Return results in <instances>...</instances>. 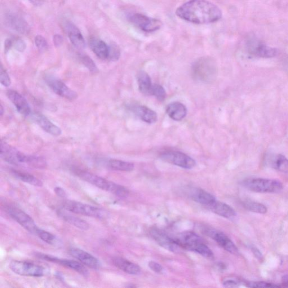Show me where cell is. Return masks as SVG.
I'll list each match as a JSON object with an SVG mask.
<instances>
[{
  "label": "cell",
  "mask_w": 288,
  "mask_h": 288,
  "mask_svg": "<svg viewBox=\"0 0 288 288\" xmlns=\"http://www.w3.org/2000/svg\"><path fill=\"white\" fill-rule=\"evenodd\" d=\"M176 15L191 23L205 24L219 21L223 12L215 4L207 0H189L177 8Z\"/></svg>",
  "instance_id": "1"
},
{
  "label": "cell",
  "mask_w": 288,
  "mask_h": 288,
  "mask_svg": "<svg viewBox=\"0 0 288 288\" xmlns=\"http://www.w3.org/2000/svg\"><path fill=\"white\" fill-rule=\"evenodd\" d=\"M1 158L4 161L16 166L42 170L47 166L46 159L43 157L19 152L5 141L1 143Z\"/></svg>",
  "instance_id": "2"
},
{
  "label": "cell",
  "mask_w": 288,
  "mask_h": 288,
  "mask_svg": "<svg viewBox=\"0 0 288 288\" xmlns=\"http://www.w3.org/2000/svg\"><path fill=\"white\" fill-rule=\"evenodd\" d=\"M74 174L81 179L88 183L95 186L96 187L111 193L116 196L126 198L129 194V191L126 188L106 180L103 177L97 176L92 173L80 168H75L73 169Z\"/></svg>",
  "instance_id": "3"
},
{
  "label": "cell",
  "mask_w": 288,
  "mask_h": 288,
  "mask_svg": "<svg viewBox=\"0 0 288 288\" xmlns=\"http://www.w3.org/2000/svg\"><path fill=\"white\" fill-rule=\"evenodd\" d=\"M183 249L196 252L207 259L214 258L213 252L210 250L201 237L192 232H187L181 235L180 238L176 239Z\"/></svg>",
  "instance_id": "4"
},
{
  "label": "cell",
  "mask_w": 288,
  "mask_h": 288,
  "mask_svg": "<svg viewBox=\"0 0 288 288\" xmlns=\"http://www.w3.org/2000/svg\"><path fill=\"white\" fill-rule=\"evenodd\" d=\"M192 75L196 80L211 82L216 77V62L210 57H202L194 62L192 68Z\"/></svg>",
  "instance_id": "5"
},
{
  "label": "cell",
  "mask_w": 288,
  "mask_h": 288,
  "mask_svg": "<svg viewBox=\"0 0 288 288\" xmlns=\"http://www.w3.org/2000/svg\"><path fill=\"white\" fill-rule=\"evenodd\" d=\"M242 185L250 191L259 193H277L283 189L282 183L274 179H248L243 181Z\"/></svg>",
  "instance_id": "6"
},
{
  "label": "cell",
  "mask_w": 288,
  "mask_h": 288,
  "mask_svg": "<svg viewBox=\"0 0 288 288\" xmlns=\"http://www.w3.org/2000/svg\"><path fill=\"white\" fill-rule=\"evenodd\" d=\"M61 206L66 211L99 219L106 218V213L101 208L74 201L65 200Z\"/></svg>",
  "instance_id": "7"
},
{
  "label": "cell",
  "mask_w": 288,
  "mask_h": 288,
  "mask_svg": "<svg viewBox=\"0 0 288 288\" xmlns=\"http://www.w3.org/2000/svg\"><path fill=\"white\" fill-rule=\"evenodd\" d=\"M131 23L144 32L151 33L160 29L163 26L160 19L145 15L141 13H134L128 17Z\"/></svg>",
  "instance_id": "8"
},
{
  "label": "cell",
  "mask_w": 288,
  "mask_h": 288,
  "mask_svg": "<svg viewBox=\"0 0 288 288\" xmlns=\"http://www.w3.org/2000/svg\"><path fill=\"white\" fill-rule=\"evenodd\" d=\"M9 268L16 274L25 277H41L45 276L46 272L40 265L23 261H12Z\"/></svg>",
  "instance_id": "9"
},
{
  "label": "cell",
  "mask_w": 288,
  "mask_h": 288,
  "mask_svg": "<svg viewBox=\"0 0 288 288\" xmlns=\"http://www.w3.org/2000/svg\"><path fill=\"white\" fill-rule=\"evenodd\" d=\"M160 158L163 161L184 169L191 170L196 166V162L193 158L180 152H163L161 154Z\"/></svg>",
  "instance_id": "10"
},
{
  "label": "cell",
  "mask_w": 288,
  "mask_h": 288,
  "mask_svg": "<svg viewBox=\"0 0 288 288\" xmlns=\"http://www.w3.org/2000/svg\"><path fill=\"white\" fill-rule=\"evenodd\" d=\"M5 210L8 215L19 224L22 227L27 230L30 233L35 234L39 228L35 224L34 220L25 212L19 208L13 206H5Z\"/></svg>",
  "instance_id": "11"
},
{
  "label": "cell",
  "mask_w": 288,
  "mask_h": 288,
  "mask_svg": "<svg viewBox=\"0 0 288 288\" xmlns=\"http://www.w3.org/2000/svg\"><path fill=\"white\" fill-rule=\"evenodd\" d=\"M45 81L47 86L57 95L71 101L77 98V93L66 86L60 79L52 75H47Z\"/></svg>",
  "instance_id": "12"
},
{
  "label": "cell",
  "mask_w": 288,
  "mask_h": 288,
  "mask_svg": "<svg viewBox=\"0 0 288 288\" xmlns=\"http://www.w3.org/2000/svg\"><path fill=\"white\" fill-rule=\"evenodd\" d=\"M246 46L248 53L255 56L272 58L278 55L277 48L268 46L256 38L248 39Z\"/></svg>",
  "instance_id": "13"
},
{
  "label": "cell",
  "mask_w": 288,
  "mask_h": 288,
  "mask_svg": "<svg viewBox=\"0 0 288 288\" xmlns=\"http://www.w3.org/2000/svg\"><path fill=\"white\" fill-rule=\"evenodd\" d=\"M150 236L159 246L170 251L173 253H178L183 248L179 245L176 239H172L167 234L157 228L150 230Z\"/></svg>",
  "instance_id": "14"
},
{
  "label": "cell",
  "mask_w": 288,
  "mask_h": 288,
  "mask_svg": "<svg viewBox=\"0 0 288 288\" xmlns=\"http://www.w3.org/2000/svg\"><path fill=\"white\" fill-rule=\"evenodd\" d=\"M37 258L49 261V262L54 263L63 266V267L74 270L83 276L87 277L88 275V272L87 269L84 267L82 263H79L78 261L60 259L56 257L47 255L42 254H37Z\"/></svg>",
  "instance_id": "15"
},
{
  "label": "cell",
  "mask_w": 288,
  "mask_h": 288,
  "mask_svg": "<svg viewBox=\"0 0 288 288\" xmlns=\"http://www.w3.org/2000/svg\"><path fill=\"white\" fill-rule=\"evenodd\" d=\"M205 231L207 236L214 239L220 247L224 248L229 253L234 255H239V251L238 247L227 235L214 229H206Z\"/></svg>",
  "instance_id": "16"
},
{
  "label": "cell",
  "mask_w": 288,
  "mask_h": 288,
  "mask_svg": "<svg viewBox=\"0 0 288 288\" xmlns=\"http://www.w3.org/2000/svg\"><path fill=\"white\" fill-rule=\"evenodd\" d=\"M127 107L130 111L146 123L153 124L157 121V113L147 107V106L138 104H130L128 105Z\"/></svg>",
  "instance_id": "17"
},
{
  "label": "cell",
  "mask_w": 288,
  "mask_h": 288,
  "mask_svg": "<svg viewBox=\"0 0 288 288\" xmlns=\"http://www.w3.org/2000/svg\"><path fill=\"white\" fill-rule=\"evenodd\" d=\"M32 120L48 134L54 136H59L62 134L61 128L53 123L44 115L38 112L31 113Z\"/></svg>",
  "instance_id": "18"
},
{
  "label": "cell",
  "mask_w": 288,
  "mask_h": 288,
  "mask_svg": "<svg viewBox=\"0 0 288 288\" xmlns=\"http://www.w3.org/2000/svg\"><path fill=\"white\" fill-rule=\"evenodd\" d=\"M69 253L74 258L88 268L97 270L100 267V261L94 256L88 254L85 251L77 248H72L69 250Z\"/></svg>",
  "instance_id": "19"
},
{
  "label": "cell",
  "mask_w": 288,
  "mask_h": 288,
  "mask_svg": "<svg viewBox=\"0 0 288 288\" xmlns=\"http://www.w3.org/2000/svg\"><path fill=\"white\" fill-rule=\"evenodd\" d=\"M8 99L14 104L17 112L25 117L30 116L31 109L30 106L25 97L22 96L20 93L13 90H8L6 92Z\"/></svg>",
  "instance_id": "20"
},
{
  "label": "cell",
  "mask_w": 288,
  "mask_h": 288,
  "mask_svg": "<svg viewBox=\"0 0 288 288\" xmlns=\"http://www.w3.org/2000/svg\"><path fill=\"white\" fill-rule=\"evenodd\" d=\"M64 27L72 45L79 50L85 48L86 47L85 39L77 26L70 22H67L65 24Z\"/></svg>",
  "instance_id": "21"
},
{
  "label": "cell",
  "mask_w": 288,
  "mask_h": 288,
  "mask_svg": "<svg viewBox=\"0 0 288 288\" xmlns=\"http://www.w3.org/2000/svg\"><path fill=\"white\" fill-rule=\"evenodd\" d=\"M268 165L279 172L288 174V159L281 154H269L266 158Z\"/></svg>",
  "instance_id": "22"
},
{
  "label": "cell",
  "mask_w": 288,
  "mask_h": 288,
  "mask_svg": "<svg viewBox=\"0 0 288 288\" xmlns=\"http://www.w3.org/2000/svg\"><path fill=\"white\" fill-rule=\"evenodd\" d=\"M6 23L13 30L22 34H28L30 32V26L22 17L13 14H7L6 16Z\"/></svg>",
  "instance_id": "23"
},
{
  "label": "cell",
  "mask_w": 288,
  "mask_h": 288,
  "mask_svg": "<svg viewBox=\"0 0 288 288\" xmlns=\"http://www.w3.org/2000/svg\"><path fill=\"white\" fill-rule=\"evenodd\" d=\"M166 112L173 120L180 121L187 116V108L180 102H173L167 105Z\"/></svg>",
  "instance_id": "24"
},
{
  "label": "cell",
  "mask_w": 288,
  "mask_h": 288,
  "mask_svg": "<svg viewBox=\"0 0 288 288\" xmlns=\"http://www.w3.org/2000/svg\"><path fill=\"white\" fill-rule=\"evenodd\" d=\"M89 45L94 54L102 60L108 59L109 46L104 41L97 38L93 37L90 39Z\"/></svg>",
  "instance_id": "25"
},
{
  "label": "cell",
  "mask_w": 288,
  "mask_h": 288,
  "mask_svg": "<svg viewBox=\"0 0 288 288\" xmlns=\"http://www.w3.org/2000/svg\"><path fill=\"white\" fill-rule=\"evenodd\" d=\"M208 208L215 214L227 219H232L237 215L236 211L231 206L219 201H216Z\"/></svg>",
  "instance_id": "26"
},
{
  "label": "cell",
  "mask_w": 288,
  "mask_h": 288,
  "mask_svg": "<svg viewBox=\"0 0 288 288\" xmlns=\"http://www.w3.org/2000/svg\"><path fill=\"white\" fill-rule=\"evenodd\" d=\"M113 263L119 269L128 274L136 276L141 272V269L138 265L120 257L114 258Z\"/></svg>",
  "instance_id": "27"
},
{
  "label": "cell",
  "mask_w": 288,
  "mask_h": 288,
  "mask_svg": "<svg viewBox=\"0 0 288 288\" xmlns=\"http://www.w3.org/2000/svg\"><path fill=\"white\" fill-rule=\"evenodd\" d=\"M190 196L193 201L207 208L216 201L213 195L201 189H194L190 194Z\"/></svg>",
  "instance_id": "28"
},
{
  "label": "cell",
  "mask_w": 288,
  "mask_h": 288,
  "mask_svg": "<svg viewBox=\"0 0 288 288\" xmlns=\"http://www.w3.org/2000/svg\"><path fill=\"white\" fill-rule=\"evenodd\" d=\"M137 78L139 89L141 93L145 95L151 96L153 84L149 75L144 71H140L137 74Z\"/></svg>",
  "instance_id": "29"
},
{
  "label": "cell",
  "mask_w": 288,
  "mask_h": 288,
  "mask_svg": "<svg viewBox=\"0 0 288 288\" xmlns=\"http://www.w3.org/2000/svg\"><path fill=\"white\" fill-rule=\"evenodd\" d=\"M57 212H58V215L60 218L65 221L66 222L74 226V227L82 230H87L89 229V224L85 220L63 211H59Z\"/></svg>",
  "instance_id": "30"
},
{
  "label": "cell",
  "mask_w": 288,
  "mask_h": 288,
  "mask_svg": "<svg viewBox=\"0 0 288 288\" xmlns=\"http://www.w3.org/2000/svg\"><path fill=\"white\" fill-rule=\"evenodd\" d=\"M11 172L16 178L23 181V182L36 187H42L43 186L42 181L33 175L28 174V173L16 170H12Z\"/></svg>",
  "instance_id": "31"
},
{
  "label": "cell",
  "mask_w": 288,
  "mask_h": 288,
  "mask_svg": "<svg viewBox=\"0 0 288 288\" xmlns=\"http://www.w3.org/2000/svg\"><path fill=\"white\" fill-rule=\"evenodd\" d=\"M108 165L113 170L123 172H131L134 170L135 167L132 163L116 159H109Z\"/></svg>",
  "instance_id": "32"
},
{
  "label": "cell",
  "mask_w": 288,
  "mask_h": 288,
  "mask_svg": "<svg viewBox=\"0 0 288 288\" xmlns=\"http://www.w3.org/2000/svg\"><path fill=\"white\" fill-rule=\"evenodd\" d=\"M243 206L247 210L257 214H265L268 212L267 206L259 202L247 200L243 202Z\"/></svg>",
  "instance_id": "33"
},
{
  "label": "cell",
  "mask_w": 288,
  "mask_h": 288,
  "mask_svg": "<svg viewBox=\"0 0 288 288\" xmlns=\"http://www.w3.org/2000/svg\"><path fill=\"white\" fill-rule=\"evenodd\" d=\"M35 236H37L42 241L48 244V245H54L57 241L56 238L54 235L39 228L37 230Z\"/></svg>",
  "instance_id": "34"
},
{
  "label": "cell",
  "mask_w": 288,
  "mask_h": 288,
  "mask_svg": "<svg viewBox=\"0 0 288 288\" xmlns=\"http://www.w3.org/2000/svg\"><path fill=\"white\" fill-rule=\"evenodd\" d=\"M79 60L91 72L96 73L98 72L95 62L89 56L86 55H79Z\"/></svg>",
  "instance_id": "35"
},
{
  "label": "cell",
  "mask_w": 288,
  "mask_h": 288,
  "mask_svg": "<svg viewBox=\"0 0 288 288\" xmlns=\"http://www.w3.org/2000/svg\"><path fill=\"white\" fill-rule=\"evenodd\" d=\"M151 96L156 97L159 101L165 100L167 96L165 88L159 84H153Z\"/></svg>",
  "instance_id": "36"
},
{
  "label": "cell",
  "mask_w": 288,
  "mask_h": 288,
  "mask_svg": "<svg viewBox=\"0 0 288 288\" xmlns=\"http://www.w3.org/2000/svg\"><path fill=\"white\" fill-rule=\"evenodd\" d=\"M244 284L246 285V287L252 288L281 287V286L276 285V284L265 282H244Z\"/></svg>",
  "instance_id": "37"
},
{
  "label": "cell",
  "mask_w": 288,
  "mask_h": 288,
  "mask_svg": "<svg viewBox=\"0 0 288 288\" xmlns=\"http://www.w3.org/2000/svg\"><path fill=\"white\" fill-rule=\"evenodd\" d=\"M121 56V51L116 44L112 43L109 46V54L108 60L117 61Z\"/></svg>",
  "instance_id": "38"
},
{
  "label": "cell",
  "mask_w": 288,
  "mask_h": 288,
  "mask_svg": "<svg viewBox=\"0 0 288 288\" xmlns=\"http://www.w3.org/2000/svg\"><path fill=\"white\" fill-rule=\"evenodd\" d=\"M35 46L40 52H44L48 49V43L46 39L42 35H38L34 38Z\"/></svg>",
  "instance_id": "39"
},
{
  "label": "cell",
  "mask_w": 288,
  "mask_h": 288,
  "mask_svg": "<svg viewBox=\"0 0 288 288\" xmlns=\"http://www.w3.org/2000/svg\"><path fill=\"white\" fill-rule=\"evenodd\" d=\"M0 82L3 86L8 87L11 85V81L9 75L7 71L1 65V72H0Z\"/></svg>",
  "instance_id": "40"
},
{
  "label": "cell",
  "mask_w": 288,
  "mask_h": 288,
  "mask_svg": "<svg viewBox=\"0 0 288 288\" xmlns=\"http://www.w3.org/2000/svg\"><path fill=\"white\" fill-rule=\"evenodd\" d=\"M242 283L241 282L236 280V279H229L224 281L223 285L227 288H237L240 286Z\"/></svg>",
  "instance_id": "41"
},
{
  "label": "cell",
  "mask_w": 288,
  "mask_h": 288,
  "mask_svg": "<svg viewBox=\"0 0 288 288\" xmlns=\"http://www.w3.org/2000/svg\"><path fill=\"white\" fill-rule=\"evenodd\" d=\"M15 49L19 52H24L26 48V44L22 39L18 38L13 42Z\"/></svg>",
  "instance_id": "42"
},
{
  "label": "cell",
  "mask_w": 288,
  "mask_h": 288,
  "mask_svg": "<svg viewBox=\"0 0 288 288\" xmlns=\"http://www.w3.org/2000/svg\"><path fill=\"white\" fill-rule=\"evenodd\" d=\"M148 266L149 268L155 273L161 274L163 272V269L162 267V265L156 262H155V261H150Z\"/></svg>",
  "instance_id": "43"
},
{
  "label": "cell",
  "mask_w": 288,
  "mask_h": 288,
  "mask_svg": "<svg viewBox=\"0 0 288 288\" xmlns=\"http://www.w3.org/2000/svg\"><path fill=\"white\" fill-rule=\"evenodd\" d=\"M251 250L252 253L254 254L257 259L261 261H262L264 260V256L258 248L252 247Z\"/></svg>",
  "instance_id": "44"
},
{
  "label": "cell",
  "mask_w": 288,
  "mask_h": 288,
  "mask_svg": "<svg viewBox=\"0 0 288 288\" xmlns=\"http://www.w3.org/2000/svg\"><path fill=\"white\" fill-rule=\"evenodd\" d=\"M54 192L57 196L61 198H64L66 197V194L65 190L60 187H56L54 189Z\"/></svg>",
  "instance_id": "45"
},
{
  "label": "cell",
  "mask_w": 288,
  "mask_h": 288,
  "mask_svg": "<svg viewBox=\"0 0 288 288\" xmlns=\"http://www.w3.org/2000/svg\"><path fill=\"white\" fill-rule=\"evenodd\" d=\"M53 41H54L55 45L57 47H58L61 45L62 43H63V38L60 35L56 34L55 35L54 38H53Z\"/></svg>",
  "instance_id": "46"
},
{
  "label": "cell",
  "mask_w": 288,
  "mask_h": 288,
  "mask_svg": "<svg viewBox=\"0 0 288 288\" xmlns=\"http://www.w3.org/2000/svg\"><path fill=\"white\" fill-rule=\"evenodd\" d=\"M13 46V41L11 40V39H6L5 42V46H4V48H5V52H7L11 49V48Z\"/></svg>",
  "instance_id": "47"
},
{
  "label": "cell",
  "mask_w": 288,
  "mask_h": 288,
  "mask_svg": "<svg viewBox=\"0 0 288 288\" xmlns=\"http://www.w3.org/2000/svg\"><path fill=\"white\" fill-rule=\"evenodd\" d=\"M28 1L35 6L42 5L44 2V0H28Z\"/></svg>",
  "instance_id": "48"
},
{
  "label": "cell",
  "mask_w": 288,
  "mask_h": 288,
  "mask_svg": "<svg viewBox=\"0 0 288 288\" xmlns=\"http://www.w3.org/2000/svg\"><path fill=\"white\" fill-rule=\"evenodd\" d=\"M0 107H1L0 108V113H1V116H2L4 112V109L2 105H1V106H0Z\"/></svg>",
  "instance_id": "49"
}]
</instances>
